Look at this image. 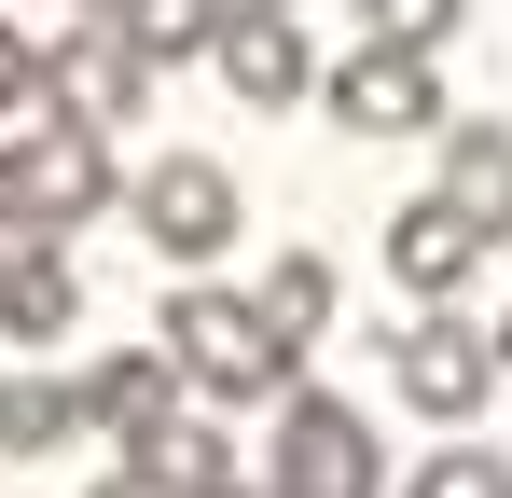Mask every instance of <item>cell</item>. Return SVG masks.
I'll return each instance as SVG.
<instances>
[{
  "label": "cell",
  "mask_w": 512,
  "mask_h": 498,
  "mask_svg": "<svg viewBox=\"0 0 512 498\" xmlns=\"http://www.w3.org/2000/svg\"><path fill=\"white\" fill-rule=\"evenodd\" d=\"M457 0H360V42H402V56H443Z\"/></svg>",
  "instance_id": "cell-16"
},
{
  "label": "cell",
  "mask_w": 512,
  "mask_h": 498,
  "mask_svg": "<svg viewBox=\"0 0 512 498\" xmlns=\"http://www.w3.org/2000/svg\"><path fill=\"white\" fill-rule=\"evenodd\" d=\"M28 97H42V42L0 14V111H28Z\"/></svg>",
  "instance_id": "cell-17"
},
{
  "label": "cell",
  "mask_w": 512,
  "mask_h": 498,
  "mask_svg": "<svg viewBox=\"0 0 512 498\" xmlns=\"http://www.w3.org/2000/svg\"><path fill=\"white\" fill-rule=\"evenodd\" d=\"M499 332L485 319H457V305H416V319L388 332V388H402V402L429 415V429H471V415L499 402Z\"/></svg>",
  "instance_id": "cell-3"
},
{
  "label": "cell",
  "mask_w": 512,
  "mask_h": 498,
  "mask_svg": "<svg viewBox=\"0 0 512 498\" xmlns=\"http://www.w3.org/2000/svg\"><path fill=\"white\" fill-rule=\"evenodd\" d=\"M402 498H512V457H485V443H443V457H416V485Z\"/></svg>",
  "instance_id": "cell-15"
},
{
  "label": "cell",
  "mask_w": 512,
  "mask_h": 498,
  "mask_svg": "<svg viewBox=\"0 0 512 498\" xmlns=\"http://www.w3.org/2000/svg\"><path fill=\"white\" fill-rule=\"evenodd\" d=\"M499 360H512V319H499Z\"/></svg>",
  "instance_id": "cell-20"
},
{
  "label": "cell",
  "mask_w": 512,
  "mask_h": 498,
  "mask_svg": "<svg viewBox=\"0 0 512 498\" xmlns=\"http://www.w3.org/2000/svg\"><path fill=\"white\" fill-rule=\"evenodd\" d=\"M125 208H139V236L194 277V263H222V249H236V166L167 153V166H139V180H125Z\"/></svg>",
  "instance_id": "cell-5"
},
{
  "label": "cell",
  "mask_w": 512,
  "mask_h": 498,
  "mask_svg": "<svg viewBox=\"0 0 512 498\" xmlns=\"http://www.w3.org/2000/svg\"><path fill=\"white\" fill-rule=\"evenodd\" d=\"M139 97H153V56L111 28V14H70V42L42 56V111H70V125H139Z\"/></svg>",
  "instance_id": "cell-6"
},
{
  "label": "cell",
  "mask_w": 512,
  "mask_h": 498,
  "mask_svg": "<svg viewBox=\"0 0 512 498\" xmlns=\"http://www.w3.org/2000/svg\"><path fill=\"white\" fill-rule=\"evenodd\" d=\"M84 498H167V485H153V471H139V457H125V471H97Z\"/></svg>",
  "instance_id": "cell-18"
},
{
  "label": "cell",
  "mask_w": 512,
  "mask_h": 498,
  "mask_svg": "<svg viewBox=\"0 0 512 498\" xmlns=\"http://www.w3.org/2000/svg\"><path fill=\"white\" fill-rule=\"evenodd\" d=\"M70 319H84V277L56 263V236H28L0 263V346H56Z\"/></svg>",
  "instance_id": "cell-11"
},
{
  "label": "cell",
  "mask_w": 512,
  "mask_h": 498,
  "mask_svg": "<svg viewBox=\"0 0 512 498\" xmlns=\"http://www.w3.org/2000/svg\"><path fill=\"white\" fill-rule=\"evenodd\" d=\"M208 56H222V83H236L250 111H291V97L319 83V42H305L291 0H222V42H208Z\"/></svg>",
  "instance_id": "cell-8"
},
{
  "label": "cell",
  "mask_w": 512,
  "mask_h": 498,
  "mask_svg": "<svg viewBox=\"0 0 512 498\" xmlns=\"http://www.w3.org/2000/svg\"><path fill=\"white\" fill-rule=\"evenodd\" d=\"M153 346L180 360V388H208V402H291V388H305V346L263 319L250 291H208V277H180V291H167Z\"/></svg>",
  "instance_id": "cell-1"
},
{
  "label": "cell",
  "mask_w": 512,
  "mask_h": 498,
  "mask_svg": "<svg viewBox=\"0 0 512 498\" xmlns=\"http://www.w3.org/2000/svg\"><path fill=\"white\" fill-rule=\"evenodd\" d=\"M111 194H125V166H111V139L70 125V111H42V125L0 139V208H14L28 236H70V222H97Z\"/></svg>",
  "instance_id": "cell-2"
},
{
  "label": "cell",
  "mask_w": 512,
  "mask_h": 498,
  "mask_svg": "<svg viewBox=\"0 0 512 498\" xmlns=\"http://www.w3.org/2000/svg\"><path fill=\"white\" fill-rule=\"evenodd\" d=\"M250 305H263L277 332H291V346H319V332H333V263H319V249H277Z\"/></svg>",
  "instance_id": "cell-14"
},
{
  "label": "cell",
  "mask_w": 512,
  "mask_h": 498,
  "mask_svg": "<svg viewBox=\"0 0 512 498\" xmlns=\"http://www.w3.org/2000/svg\"><path fill=\"white\" fill-rule=\"evenodd\" d=\"M263 485H277V498H388V443H374L360 402L291 388V402H277V457H263Z\"/></svg>",
  "instance_id": "cell-4"
},
{
  "label": "cell",
  "mask_w": 512,
  "mask_h": 498,
  "mask_svg": "<svg viewBox=\"0 0 512 498\" xmlns=\"http://www.w3.org/2000/svg\"><path fill=\"white\" fill-rule=\"evenodd\" d=\"M70 402H84V429H111V443L139 457V443H153V429L180 415V360H167V346H125V360L70 374Z\"/></svg>",
  "instance_id": "cell-10"
},
{
  "label": "cell",
  "mask_w": 512,
  "mask_h": 498,
  "mask_svg": "<svg viewBox=\"0 0 512 498\" xmlns=\"http://www.w3.org/2000/svg\"><path fill=\"white\" fill-rule=\"evenodd\" d=\"M443 194L512 236V125H443Z\"/></svg>",
  "instance_id": "cell-13"
},
{
  "label": "cell",
  "mask_w": 512,
  "mask_h": 498,
  "mask_svg": "<svg viewBox=\"0 0 512 498\" xmlns=\"http://www.w3.org/2000/svg\"><path fill=\"white\" fill-rule=\"evenodd\" d=\"M319 97H333L346 139H443V125H457V111H443V70H429V56H402V42H360Z\"/></svg>",
  "instance_id": "cell-7"
},
{
  "label": "cell",
  "mask_w": 512,
  "mask_h": 498,
  "mask_svg": "<svg viewBox=\"0 0 512 498\" xmlns=\"http://www.w3.org/2000/svg\"><path fill=\"white\" fill-rule=\"evenodd\" d=\"M139 471H153L167 498H222V485H250V457H236V443H222L208 415H167V429L139 443Z\"/></svg>",
  "instance_id": "cell-12"
},
{
  "label": "cell",
  "mask_w": 512,
  "mask_h": 498,
  "mask_svg": "<svg viewBox=\"0 0 512 498\" xmlns=\"http://www.w3.org/2000/svg\"><path fill=\"white\" fill-rule=\"evenodd\" d=\"M222 498H277V485H263V471H250V485H222Z\"/></svg>",
  "instance_id": "cell-19"
},
{
  "label": "cell",
  "mask_w": 512,
  "mask_h": 498,
  "mask_svg": "<svg viewBox=\"0 0 512 498\" xmlns=\"http://www.w3.org/2000/svg\"><path fill=\"white\" fill-rule=\"evenodd\" d=\"M485 249H499V222H471L457 194H416V208H388V277H402L416 305H457V291L485 277Z\"/></svg>",
  "instance_id": "cell-9"
}]
</instances>
